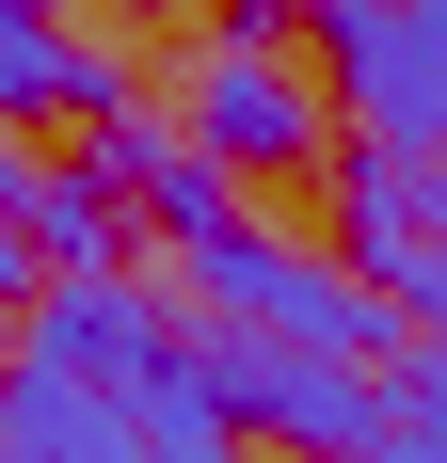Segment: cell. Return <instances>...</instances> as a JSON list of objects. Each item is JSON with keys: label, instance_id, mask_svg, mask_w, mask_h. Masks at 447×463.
Wrapping results in <instances>:
<instances>
[{"label": "cell", "instance_id": "1", "mask_svg": "<svg viewBox=\"0 0 447 463\" xmlns=\"http://www.w3.org/2000/svg\"><path fill=\"white\" fill-rule=\"evenodd\" d=\"M319 96L352 144L447 160V0H319Z\"/></svg>", "mask_w": 447, "mask_h": 463}, {"label": "cell", "instance_id": "2", "mask_svg": "<svg viewBox=\"0 0 447 463\" xmlns=\"http://www.w3.org/2000/svg\"><path fill=\"white\" fill-rule=\"evenodd\" d=\"M336 272L384 288L400 335H447V160H400V144L336 160Z\"/></svg>", "mask_w": 447, "mask_h": 463}, {"label": "cell", "instance_id": "3", "mask_svg": "<svg viewBox=\"0 0 447 463\" xmlns=\"http://www.w3.org/2000/svg\"><path fill=\"white\" fill-rule=\"evenodd\" d=\"M319 144H336V96L288 64L271 16H240V33L192 48V160H224V176H288V160H319Z\"/></svg>", "mask_w": 447, "mask_h": 463}, {"label": "cell", "instance_id": "4", "mask_svg": "<svg viewBox=\"0 0 447 463\" xmlns=\"http://www.w3.org/2000/svg\"><path fill=\"white\" fill-rule=\"evenodd\" d=\"M208 383H224V416H240V431H271V448H304V463H352L367 431H384V368H352V352L208 335Z\"/></svg>", "mask_w": 447, "mask_h": 463}, {"label": "cell", "instance_id": "5", "mask_svg": "<svg viewBox=\"0 0 447 463\" xmlns=\"http://www.w3.org/2000/svg\"><path fill=\"white\" fill-rule=\"evenodd\" d=\"M0 463H144V416H128V383L0 335Z\"/></svg>", "mask_w": 447, "mask_h": 463}, {"label": "cell", "instance_id": "6", "mask_svg": "<svg viewBox=\"0 0 447 463\" xmlns=\"http://www.w3.org/2000/svg\"><path fill=\"white\" fill-rule=\"evenodd\" d=\"M16 335L64 352V368H96V383H144L160 352H176V304H160L144 272H48L33 304H16Z\"/></svg>", "mask_w": 447, "mask_h": 463}, {"label": "cell", "instance_id": "7", "mask_svg": "<svg viewBox=\"0 0 447 463\" xmlns=\"http://www.w3.org/2000/svg\"><path fill=\"white\" fill-rule=\"evenodd\" d=\"M16 224H33V272H128V176L112 160H33Z\"/></svg>", "mask_w": 447, "mask_h": 463}, {"label": "cell", "instance_id": "8", "mask_svg": "<svg viewBox=\"0 0 447 463\" xmlns=\"http://www.w3.org/2000/svg\"><path fill=\"white\" fill-rule=\"evenodd\" d=\"M16 112H96V128H112V112H128V64L81 48L64 16H33V33H0V128H16Z\"/></svg>", "mask_w": 447, "mask_h": 463}, {"label": "cell", "instance_id": "9", "mask_svg": "<svg viewBox=\"0 0 447 463\" xmlns=\"http://www.w3.org/2000/svg\"><path fill=\"white\" fill-rule=\"evenodd\" d=\"M384 416L447 448V335H400V352H384Z\"/></svg>", "mask_w": 447, "mask_h": 463}, {"label": "cell", "instance_id": "10", "mask_svg": "<svg viewBox=\"0 0 447 463\" xmlns=\"http://www.w3.org/2000/svg\"><path fill=\"white\" fill-rule=\"evenodd\" d=\"M16 176H33V160H16V144H0V335H16V304H33V224H16Z\"/></svg>", "mask_w": 447, "mask_h": 463}, {"label": "cell", "instance_id": "11", "mask_svg": "<svg viewBox=\"0 0 447 463\" xmlns=\"http://www.w3.org/2000/svg\"><path fill=\"white\" fill-rule=\"evenodd\" d=\"M352 463H447V448H432V431H400V416H384V431H367Z\"/></svg>", "mask_w": 447, "mask_h": 463}, {"label": "cell", "instance_id": "12", "mask_svg": "<svg viewBox=\"0 0 447 463\" xmlns=\"http://www.w3.org/2000/svg\"><path fill=\"white\" fill-rule=\"evenodd\" d=\"M33 16H64V0H0V33H33Z\"/></svg>", "mask_w": 447, "mask_h": 463}, {"label": "cell", "instance_id": "13", "mask_svg": "<svg viewBox=\"0 0 447 463\" xmlns=\"http://www.w3.org/2000/svg\"><path fill=\"white\" fill-rule=\"evenodd\" d=\"M240 16H256V0H240Z\"/></svg>", "mask_w": 447, "mask_h": 463}]
</instances>
